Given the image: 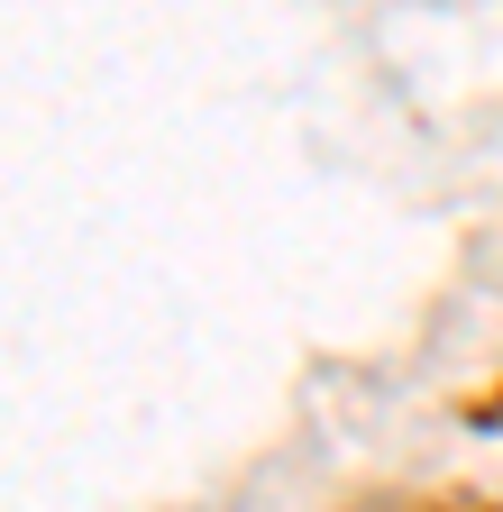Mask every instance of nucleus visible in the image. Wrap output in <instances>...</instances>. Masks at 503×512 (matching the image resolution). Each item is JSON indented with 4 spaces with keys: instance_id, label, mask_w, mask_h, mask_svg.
<instances>
[{
    "instance_id": "obj_2",
    "label": "nucleus",
    "mask_w": 503,
    "mask_h": 512,
    "mask_svg": "<svg viewBox=\"0 0 503 512\" xmlns=\"http://www.w3.org/2000/svg\"><path fill=\"white\" fill-rule=\"evenodd\" d=\"M458 421H476V430H494V439H503V375H494V384H476V394H458Z\"/></svg>"
},
{
    "instance_id": "obj_1",
    "label": "nucleus",
    "mask_w": 503,
    "mask_h": 512,
    "mask_svg": "<svg viewBox=\"0 0 503 512\" xmlns=\"http://www.w3.org/2000/svg\"><path fill=\"white\" fill-rule=\"evenodd\" d=\"M366 512H503L494 494H467V485H439V494H403V503H366Z\"/></svg>"
}]
</instances>
